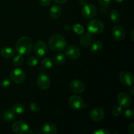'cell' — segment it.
<instances>
[{
  "label": "cell",
  "mask_w": 134,
  "mask_h": 134,
  "mask_svg": "<svg viewBox=\"0 0 134 134\" xmlns=\"http://www.w3.org/2000/svg\"><path fill=\"white\" fill-rule=\"evenodd\" d=\"M15 47L16 52L20 54H27L32 51L34 43L30 37H22L18 39Z\"/></svg>",
  "instance_id": "obj_1"
},
{
  "label": "cell",
  "mask_w": 134,
  "mask_h": 134,
  "mask_svg": "<svg viewBox=\"0 0 134 134\" xmlns=\"http://www.w3.org/2000/svg\"><path fill=\"white\" fill-rule=\"evenodd\" d=\"M48 46L53 51H64L66 47V41L62 35L60 34L53 35L48 41Z\"/></svg>",
  "instance_id": "obj_2"
},
{
  "label": "cell",
  "mask_w": 134,
  "mask_h": 134,
  "mask_svg": "<svg viewBox=\"0 0 134 134\" xmlns=\"http://www.w3.org/2000/svg\"><path fill=\"white\" fill-rule=\"evenodd\" d=\"M87 29L90 34H99L104 31L105 26L103 22L99 20L94 19L88 22Z\"/></svg>",
  "instance_id": "obj_3"
},
{
  "label": "cell",
  "mask_w": 134,
  "mask_h": 134,
  "mask_svg": "<svg viewBox=\"0 0 134 134\" xmlns=\"http://www.w3.org/2000/svg\"><path fill=\"white\" fill-rule=\"evenodd\" d=\"M12 130L17 134H24L30 133V127L24 121H16L12 125Z\"/></svg>",
  "instance_id": "obj_4"
},
{
  "label": "cell",
  "mask_w": 134,
  "mask_h": 134,
  "mask_svg": "<svg viewBox=\"0 0 134 134\" xmlns=\"http://www.w3.org/2000/svg\"><path fill=\"white\" fill-rule=\"evenodd\" d=\"M69 104L75 110H81L86 107L83 99L78 96H71L69 99Z\"/></svg>",
  "instance_id": "obj_5"
},
{
  "label": "cell",
  "mask_w": 134,
  "mask_h": 134,
  "mask_svg": "<svg viewBox=\"0 0 134 134\" xmlns=\"http://www.w3.org/2000/svg\"><path fill=\"white\" fill-rule=\"evenodd\" d=\"M82 14L85 18L90 19L94 18L97 14V9L95 5L90 3H86L82 9Z\"/></svg>",
  "instance_id": "obj_6"
},
{
  "label": "cell",
  "mask_w": 134,
  "mask_h": 134,
  "mask_svg": "<svg viewBox=\"0 0 134 134\" xmlns=\"http://www.w3.org/2000/svg\"><path fill=\"white\" fill-rule=\"evenodd\" d=\"M10 78L15 83H22L26 79V73L20 69H13L10 74Z\"/></svg>",
  "instance_id": "obj_7"
},
{
  "label": "cell",
  "mask_w": 134,
  "mask_h": 134,
  "mask_svg": "<svg viewBox=\"0 0 134 134\" xmlns=\"http://www.w3.org/2000/svg\"><path fill=\"white\" fill-rule=\"evenodd\" d=\"M34 52L39 57L45 56L48 52V47L45 42L41 40L37 41L34 45Z\"/></svg>",
  "instance_id": "obj_8"
},
{
  "label": "cell",
  "mask_w": 134,
  "mask_h": 134,
  "mask_svg": "<svg viewBox=\"0 0 134 134\" xmlns=\"http://www.w3.org/2000/svg\"><path fill=\"white\" fill-rule=\"evenodd\" d=\"M37 83L41 90H46L51 86V79L47 75L42 73L38 76Z\"/></svg>",
  "instance_id": "obj_9"
},
{
  "label": "cell",
  "mask_w": 134,
  "mask_h": 134,
  "mask_svg": "<svg viewBox=\"0 0 134 134\" xmlns=\"http://www.w3.org/2000/svg\"><path fill=\"white\" fill-rule=\"evenodd\" d=\"M119 79L122 84L127 86H132L134 82L133 75L128 71H122L119 75Z\"/></svg>",
  "instance_id": "obj_10"
},
{
  "label": "cell",
  "mask_w": 134,
  "mask_h": 134,
  "mask_svg": "<svg viewBox=\"0 0 134 134\" xmlns=\"http://www.w3.org/2000/svg\"><path fill=\"white\" fill-rule=\"evenodd\" d=\"M126 31L124 27L120 25H116L112 29V36L115 41H120L125 37Z\"/></svg>",
  "instance_id": "obj_11"
},
{
  "label": "cell",
  "mask_w": 134,
  "mask_h": 134,
  "mask_svg": "<svg viewBox=\"0 0 134 134\" xmlns=\"http://www.w3.org/2000/svg\"><path fill=\"white\" fill-rule=\"evenodd\" d=\"M65 55L71 60H77L81 56V51L75 45H69L65 48Z\"/></svg>",
  "instance_id": "obj_12"
},
{
  "label": "cell",
  "mask_w": 134,
  "mask_h": 134,
  "mask_svg": "<svg viewBox=\"0 0 134 134\" xmlns=\"http://www.w3.org/2000/svg\"><path fill=\"white\" fill-rule=\"evenodd\" d=\"M105 112L103 109L95 107L90 112V117L95 122H99L104 119Z\"/></svg>",
  "instance_id": "obj_13"
},
{
  "label": "cell",
  "mask_w": 134,
  "mask_h": 134,
  "mask_svg": "<svg viewBox=\"0 0 134 134\" xmlns=\"http://www.w3.org/2000/svg\"><path fill=\"white\" fill-rule=\"evenodd\" d=\"M117 101L120 106L124 108L129 107L132 103V99L128 94L126 92H120L118 95Z\"/></svg>",
  "instance_id": "obj_14"
},
{
  "label": "cell",
  "mask_w": 134,
  "mask_h": 134,
  "mask_svg": "<svg viewBox=\"0 0 134 134\" xmlns=\"http://www.w3.org/2000/svg\"><path fill=\"white\" fill-rule=\"evenodd\" d=\"M70 88L76 94H81L85 90V85L79 80H73L70 83Z\"/></svg>",
  "instance_id": "obj_15"
},
{
  "label": "cell",
  "mask_w": 134,
  "mask_h": 134,
  "mask_svg": "<svg viewBox=\"0 0 134 134\" xmlns=\"http://www.w3.org/2000/svg\"><path fill=\"white\" fill-rule=\"evenodd\" d=\"M42 131L46 134H56L58 133V128L52 123H47L43 126Z\"/></svg>",
  "instance_id": "obj_16"
},
{
  "label": "cell",
  "mask_w": 134,
  "mask_h": 134,
  "mask_svg": "<svg viewBox=\"0 0 134 134\" xmlns=\"http://www.w3.org/2000/svg\"><path fill=\"white\" fill-rule=\"evenodd\" d=\"M62 9L59 5H54L51 8L49 11L50 16L53 19H57L61 16L62 14Z\"/></svg>",
  "instance_id": "obj_17"
},
{
  "label": "cell",
  "mask_w": 134,
  "mask_h": 134,
  "mask_svg": "<svg viewBox=\"0 0 134 134\" xmlns=\"http://www.w3.org/2000/svg\"><path fill=\"white\" fill-rule=\"evenodd\" d=\"M92 40V36L90 33H86L83 34L80 39V43L83 47H87L90 45Z\"/></svg>",
  "instance_id": "obj_18"
},
{
  "label": "cell",
  "mask_w": 134,
  "mask_h": 134,
  "mask_svg": "<svg viewBox=\"0 0 134 134\" xmlns=\"http://www.w3.org/2000/svg\"><path fill=\"white\" fill-rule=\"evenodd\" d=\"M1 55L2 57L5 58H10L13 57L14 55V49L11 47H6L3 48L1 50Z\"/></svg>",
  "instance_id": "obj_19"
},
{
  "label": "cell",
  "mask_w": 134,
  "mask_h": 134,
  "mask_svg": "<svg viewBox=\"0 0 134 134\" xmlns=\"http://www.w3.org/2000/svg\"><path fill=\"white\" fill-rule=\"evenodd\" d=\"M66 61V56L63 53H58L53 58L54 64L57 65H61Z\"/></svg>",
  "instance_id": "obj_20"
},
{
  "label": "cell",
  "mask_w": 134,
  "mask_h": 134,
  "mask_svg": "<svg viewBox=\"0 0 134 134\" xmlns=\"http://www.w3.org/2000/svg\"><path fill=\"white\" fill-rule=\"evenodd\" d=\"M103 48V44L99 41H94L90 44V50L94 52H98Z\"/></svg>",
  "instance_id": "obj_21"
},
{
  "label": "cell",
  "mask_w": 134,
  "mask_h": 134,
  "mask_svg": "<svg viewBox=\"0 0 134 134\" xmlns=\"http://www.w3.org/2000/svg\"><path fill=\"white\" fill-rule=\"evenodd\" d=\"M15 119V113L10 109H7L3 113V119L6 122H11Z\"/></svg>",
  "instance_id": "obj_22"
},
{
  "label": "cell",
  "mask_w": 134,
  "mask_h": 134,
  "mask_svg": "<svg viewBox=\"0 0 134 134\" xmlns=\"http://www.w3.org/2000/svg\"><path fill=\"white\" fill-rule=\"evenodd\" d=\"M12 111L17 115H21L23 114L25 111V107L22 104L20 103H17L14 104L12 107Z\"/></svg>",
  "instance_id": "obj_23"
},
{
  "label": "cell",
  "mask_w": 134,
  "mask_h": 134,
  "mask_svg": "<svg viewBox=\"0 0 134 134\" xmlns=\"http://www.w3.org/2000/svg\"><path fill=\"white\" fill-rule=\"evenodd\" d=\"M110 18H111V21L114 23H117L120 18V13L117 11V10H112L110 13Z\"/></svg>",
  "instance_id": "obj_24"
},
{
  "label": "cell",
  "mask_w": 134,
  "mask_h": 134,
  "mask_svg": "<svg viewBox=\"0 0 134 134\" xmlns=\"http://www.w3.org/2000/svg\"><path fill=\"white\" fill-rule=\"evenodd\" d=\"M72 29H73V31H74L75 34H78V35H81L84 33L85 31V29L84 27L80 24H75L72 26Z\"/></svg>",
  "instance_id": "obj_25"
},
{
  "label": "cell",
  "mask_w": 134,
  "mask_h": 134,
  "mask_svg": "<svg viewBox=\"0 0 134 134\" xmlns=\"http://www.w3.org/2000/svg\"><path fill=\"white\" fill-rule=\"evenodd\" d=\"M24 60V58L23 56L19 54L17 56H14L13 60V63L15 66H20L23 64Z\"/></svg>",
  "instance_id": "obj_26"
},
{
  "label": "cell",
  "mask_w": 134,
  "mask_h": 134,
  "mask_svg": "<svg viewBox=\"0 0 134 134\" xmlns=\"http://www.w3.org/2000/svg\"><path fill=\"white\" fill-rule=\"evenodd\" d=\"M52 61L48 58H45L41 62V66L44 69H50L52 67Z\"/></svg>",
  "instance_id": "obj_27"
},
{
  "label": "cell",
  "mask_w": 134,
  "mask_h": 134,
  "mask_svg": "<svg viewBox=\"0 0 134 134\" xmlns=\"http://www.w3.org/2000/svg\"><path fill=\"white\" fill-rule=\"evenodd\" d=\"M38 62H39V60H38L37 58L35 57V56H31L27 59V64L29 66L34 67L37 65Z\"/></svg>",
  "instance_id": "obj_28"
},
{
  "label": "cell",
  "mask_w": 134,
  "mask_h": 134,
  "mask_svg": "<svg viewBox=\"0 0 134 134\" xmlns=\"http://www.w3.org/2000/svg\"><path fill=\"white\" fill-rule=\"evenodd\" d=\"M124 115L126 118L130 120H133L134 119V111L132 109H127L124 111Z\"/></svg>",
  "instance_id": "obj_29"
},
{
  "label": "cell",
  "mask_w": 134,
  "mask_h": 134,
  "mask_svg": "<svg viewBox=\"0 0 134 134\" xmlns=\"http://www.w3.org/2000/svg\"><path fill=\"white\" fill-rule=\"evenodd\" d=\"M122 113V107L121 106H115L112 110L113 115L115 116H119Z\"/></svg>",
  "instance_id": "obj_30"
},
{
  "label": "cell",
  "mask_w": 134,
  "mask_h": 134,
  "mask_svg": "<svg viewBox=\"0 0 134 134\" xmlns=\"http://www.w3.org/2000/svg\"><path fill=\"white\" fill-rule=\"evenodd\" d=\"M10 82H11V80L10 79L7 78V77H5V78L2 79L0 82L1 86L3 88H7L10 86Z\"/></svg>",
  "instance_id": "obj_31"
},
{
  "label": "cell",
  "mask_w": 134,
  "mask_h": 134,
  "mask_svg": "<svg viewBox=\"0 0 134 134\" xmlns=\"http://www.w3.org/2000/svg\"><path fill=\"white\" fill-rule=\"evenodd\" d=\"M30 107L31 109V110L34 112H38L40 110V108H39V106L37 105L36 103H34V102H31L30 104Z\"/></svg>",
  "instance_id": "obj_32"
},
{
  "label": "cell",
  "mask_w": 134,
  "mask_h": 134,
  "mask_svg": "<svg viewBox=\"0 0 134 134\" xmlns=\"http://www.w3.org/2000/svg\"><path fill=\"white\" fill-rule=\"evenodd\" d=\"M108 130H107L105 128H99V129L97 130L95 132H93V134H110Z\"/></svg>",
  "instance_id": "obj_33"
},
{
  "label": "cell",
  "mask_w": 134,
  "mask_h": 134,
  "mask_svg": "<svg viewBox=\"0 0 134 134\" xmlns=\"http://www.w3.org/2000/svg\"><path fill=\"white\" fill-rule=\"evenodd\" d=\"M51 0H39V5L43 7H46L51 5Z\"/></svg>",
  "instance_id": "obj_34"
},
{
  "label": "cell",
  "mask_w": 134,
  "mask_h": 134,
  "mask_svg": "<svg viewBox=\"0 0 134 134\" xmlns=\"http://www.w3.org/2000/svg\"><path fill=\"white\" fill-rule=\"evenodd\" d=\"M98 1L103 6H108L111 3V0H98Z\"/></svg>",
  "instance_id": "obj_35"
},
{
  "label": "cell",
  "mask_w": 134,
  "mask_h": 134,
  "mask_svg": "<svg viewBox=\"0 0 134 134\" xmlns=\"http://www.w3.org/2000/svg\"><path fill=\"white\" fill-rule=\"evenodd\" d=\"M128 132L130 134L134 133V123H132L128 127Z\"/></svg>",
  "instance_id": "obj_36"
},
{
  "label": "cell",
  "mask_w": 134,
  "mask_h": 134,
  "mask_svg": "<svg viewBox=\"0 0 134 134\" xmlns=\"http://www.w3.org/2000/svg\"><path fill=\"white\" fill-rule=\"evenodd\" d=\"M55 3L58 4H64L68 1V0H52Z\"/></svg>",
  "instance_id": "obj_37"
},
{
  "label": "cell",
  "mask_w": 134,
  "mask_h": 134,
  "mask_svg": "<svg viewBox=\"0 0 134 134\" xmlns=\"http://www.w3.org/2000/svg\"><path fill=\"white\" fill-rule=\"evenodd\" d=\"M129 87H130V88H129L130 93L131 95L133 96V86H129Z\"/></svg>",
  "instance_id": "obj_38"
},
{
  "label": "cell",
  "mask_w": 134,
  "mask_h": 134,
  "mask_svg": "<svg viewBox=\"0 0 134 134\" xmlns=\"http://www.w3.org/2000/svg\"><path fill=\"white\" fill-rule=\"evenodd\" d=\"M79 3L81 5H85V4L87 3V0H79Z\"/></svg>",
  "instance_id": "obj_39"
},
{
  "label": "cell",
  "mask_w": 134,
  "mask_h": 134,
  "mask_svg": "<svg viewBox=\"0 0 134 134\" xmlns=\"http://www.w3.org/2000/svg\"><path fill=\"white\" fill-rule=\"evenodd\" d=\"M131 37H132V40L133 41V30H132L131 31Z\"/></svg>",
  "instance_id": "obj_40"
},
{
  "label": "cell",
  "mask_w": 134,
  "mask_h": 134,
  "mask_svg": "<svg viewBox=\"0 0 134 134\" xmlns=\"http://www.w3.org/2000/svg\"><path fill=\"white\" fill-rule=\"evenodd\" d=\"M124 0H115V2H116V3H122V1H124Z\"/></svg>",
  "instance_id": "obj_41"
}]
</instances>
